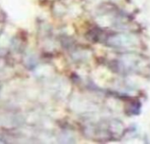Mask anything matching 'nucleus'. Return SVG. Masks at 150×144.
<instances>
[{
    "label": "nucleus",
    "mask_w": 150,
    "mask_h": 144,
    "mask_svg": "<svg viewBox=\"0 0 150 144\" xmlns=\"http://www.w3.org/2000/svg\"><path fill=\"white\" fill-rule=\"evenodd\" d=\"M125 69L128 73L146 74L150 70V62L147 57L139 53H129L124 56Z\"/></svg>",
    "instance_id": "nucleus-1"
},
{
    "label": "nucleus",
    "mask_w": 150,
    "mask_h": 144,
    "mask_svg": "<svg viewBox=\"0 0 150 144\" xmlns=\"http://www.w3.org/2000/svg\"><path fill=\"white\" fill-rule=\"evenodd\" d=\"M132 108L131 109V112L132 114H134V115H138L139 112H140V108H141V104L139 103V102H135L133 104H132Z\"/></svg>",
    "instance_id": "nucleus-2"
}]
</instances>
